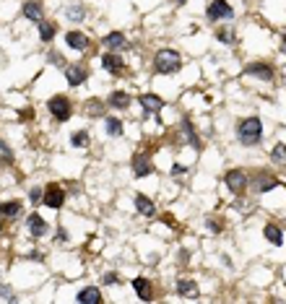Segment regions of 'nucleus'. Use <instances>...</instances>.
<instances>
[{
	"label": "nucleus",
	"mask_w": 286,
	"mask_h": 304,
	"mask_svg": "<svg viewBox=\"0 0 286 304\" xmlns=\"http://www.w3.org/2000/svg\"><path fill=\"white\" fill-rule=\"evenodd\" d=\"M237 138H239V143H245V146L260 143V138H263V122L257 117L242 120V122L237 125Z\"/></svg>",
	"instance_id": "f257e3e1"
},
{
	"label": "nucleus",
	"mask_w": 286,
	"mask_h": 304,
	"mask_svg": "<svg viewBox=\"0 0 286 304\" xmlns=\"http://www.w3.org/2000/svg\"><path fill=\"white\" fill-rule=\"evenodd\" d=\"M154 65H156V73H164V76H169V73H177L180 65H182V58L177 50H159L154 58Z\"/></svg>",
	"instance_id": "f03ea898"
},
{
	"label": "nucleus",
	"mask_w": 286,
	"mask_h": 304,
	"mask_svg": "<svg viewBox=\"0 0 286 304\" xmlns=\"http://www.w3.org/2000/svg\"><path fill=\"white\" fill-rule=\"evenodd\" d=\"M47 109H50V115H52L55 120H60V122H65V120H70L73 104H70V99H68V96L58 94V96H52V99L47 101Z\"/></svg>",
	"instance_id": "7ed1b4c3"
},
{
	"label": "nucleus",
	"mask_w": 286,
	"mask_h": 304,
	"mask_svg": "<svg viewBox=\"0 0 286 304\" xmlns=\"http://www.w3.org/2000/svg\"><path fill=\"white\" fill-rule=\"evenodd\" d=\"M206 16L211 18V21H229V18L234 16V11H232V5L226 3V0H214V3L208 5V11H206Z\"/></svg>",
	"instance_id": "20e7f679"
},
{
	"label": "nucleus",
	"mask_w": 286,
	"mask_h": 304,
	"mask_svg": "<svg viewBox=\"0 0 286 304\" xmlns=\"http://www.w3.org/2000/svg\"><path fill=\"white\" fill-rule=\"evenodd\" d=\"M224 182H226V187L232 190L234 195H239V192L247 187V174H245L242 169H232V172H226Z\"/></svg>",
	"instance_id": "39448f33"
},
{
	"label": "nucleus",
	"mask_w": 286,
	"mask_h": 304,
	"mask_svg": "<svg viewBox=\"0 0 286 304\" xmlns=\"http://www.w3.org/2000/svg\"><path fill=\"white\" fill-rule=\"evenodd\" d=\"M44 206H50V208H60L63 203H65V192H63L60 185H47V190H44V198H42Z\"/></svg>",
	"instance_id": "423d86ee"
},
{
	"label": "nucleus",
	"mask_w": 286,
	"mask_h": 304,
	"mask_svg": "<svg viewBox=\"0 0 286 304\" xmlns=\"http://www.w3.org/2000/svg\"><path fill=\"white\" fill-rule=\"evenodd\" d=\"M245 76L257 78V81H271L273 78V68L265 65V62H253V65L245 68Z\"/></svg>",
	"instance_id": "0eeeda50"
},
{
	"label": "nucleus",
	"mask_w": 286,
	"mask_h": 304,
	"mask_svg": "<svg viewBox=\"0 0 286 304\" xmlns=\"http://www.w3.org/2000/svg\"><path fill=\"white\" fill-rule=\"evenodd\" d=\"M26 226H29V234L34 237V239H39V237H44L47 234V221H44L39 213H32L29 218H26Z\"/></svg>",
	"instance_id": "6e6552de"
},
{
	"label": "nucleus",
	"mask_w": 286,
	"mask_h": 304,
	"mask_svg": "<svg viewBox=\"0 0 286 304\" xmlns=\"http://www.w3.org/2000/svg\"><path fill=\"white\" fill-rule=\"evenodd\" d=\"M65 42H68L70 50H78V52H84L89 47V36L84 31H68L65 34Z\"/></svg>",
	"instance_id": "1a4fd4ad"
},
{
	"label": "nucleus",
	"mask_w": 286,
	"mask_h": 304,
	"mask_svg": "<svg viewBox=\"0 0 286 304\" xmlns=\"http://www.w3.org/2000/svg\"><path fill=\"white\" fill-rule=\"evenodd\" d=\"M101 44L107 50H123V47H127V39L123 36V31H109L107 36H101Z\"/></svg>",
	"instance_id": "9d476101"
},
{
	"label": "nucleus",
	"mask_w": 286,
	"mask_h": 304,
	"mask_svg": "<svg viewBox=\"0 0 286 304\" xmlns=\"http://www.w3.org/2000/svg\"><path fill=\"white\" fill-rule=\"evenodd\" d=\"M138 101H141L143 112H159V109L164 107V99L156 96V94H141V96H138Z\"/></svg>",
	"instance_id": "9b49d317"
},
{
	"label": "nucleus",
	"mask_w": 286,
	"mask_h": 304,
	"mask_svg": "<svg viewBox=\"0 0 286 304\" xmlns=\"http://www.w3.org/2000/svg\"><path fill=\"white\" fill-rule=\"evenodd\" d=\"M21 13L29 18V21H34V24H39L42 21V5L36 3V0H26L24 3V8H21Z\"/></svg>",
	"instance_id": "f8f14e48"
},
{
	"label": "nucleus",
	"mask_w": 286,
	"mask_h": 304,
	"mask_svg": "<svg viewBox=\"0 0 286 304\" xmlns=\"http://www.w3.org/2000/svg\"><path fill=\"white\" fill-rule=\"evenodd\" d=\"M151 161H149V156H135L133 159V174L135 177H149L151 174Z\"/></svg>",
	"instance_id": "ddd939ff"
},
{
	"label": "nucleus",
	"mask_w": 286,
	"mask_h": 304,
	"mask_svg": "<svg viewBox=\"0 0 286 304\" xmlns=\"http://www.w3.org/2000/svg\"><path fill=\"white\" fill-rule=\"evenodd\" d=\"M65 78H68L70 86H81L86 81V70L81 68V65H68L65 68Z\"/></svg>",
	"instance_id": "4468645a"
},
{
	"label": "nucleus",
	"mask_w": 286,
	"mask_h": 304,
	"mask_svg": "<svg viewBox=\"0 0 286 304\" xmlns=\"http://www.w3.org/2000/svg\"><path fill=\"white\" fill-rule=\"evenodd\" d=\"M101 68H104L107 73H120L123 70V58H117V55H112V52L101 55Z\"/></svg>",
	"instance_id": "2eb2a0df"
},
{
	"label": "nucleus",
	"mask_w": 286,
	"mask_h": 304,
	"mask_svg": "<svg viewBox=\"0 0 286 304\" xmlns=\"http://www.w3.org/2000/svg\"><path fill=\"white\" fill-rule=\"evenodd\" d=\"M263 234H265V239L273 244V247H281L284 244V232L276 224H265V229H263Z\"/></svg>",
	"instance_id": "dca6fc26"
},
{
	"label": "nucleus",
	"mask_w": 286,
	"mask_h": 304,
	"mask_svg": "<svg viewBox=\"0 0 286 304\" xmlns=\"http://www.w3.org/2000/svg\"><path fill=\"white\" fill-rule=\"evenodd\" d=\"M24 211V206L18 200H5L3 206H0V216L3 218H13V216H18Z\"/></svg>",
	"instance_id": "f3484780"
},
{
	"label": "nucleus",
	"mask_w": 286,
	"mask_h": 304,
	"mask_svg": "<svg viewBox=\"0 0 286 304\" xmlns=\"http://www.w3.org/2000/svg\"><path fill=\"white\" fill-rule=\"evenodd\" d=\"M78 302H89V304H101V291L96 286H89L84 291H78Z\"/></svg>",
	"instance_id": "a211bd4d"
},
{
	"label": "nucleus",
	"mask_w": 286,
	"mask_h": 304,
	"mask_svg": "<svg viewBox=\"0 0 286 304\" xmlns=\"http://www.w3.org/2000/svg\"><path fill=\"white\" fill-rule=\"evenodd\" d=\"M107 104H109V107H115V109H127V107H130V96H127L125 91H115V94L109 96Z\"/></svg>",
	"instance_id": "6ab92c4d"
},
{
	"label": "nucleus",
	"mask_w": 286,
	"mask_h": 304,
	"mask_svg": "<svg viewBox=\"0 0 286 304\" xmlns=\"http://www.w3.org/2000/svg\"><path fill=\"white\" fill-rule=\"evenodd\" d=\"M133 289H135V294H138V297H141V299H146V302H149V299L154 297V291H151V283L146 281V278H135V281H133Z\"/></svg>",
	"instance_id": "aec40b11"
},
{
	"label": "nucleus",
	"mask_w": 286,
	"mask_h": 304,
	"mask_svg": "<svg viewBox=\"0 0 286 304\" xmlns=\"http://www.w3.org/2000/svg\"><path fill=\"white\" fill-rule=\"evenodd\" d=\"M135 208H138V213H143V216H154V203L146 195H135Z\"/></svg>",
	"instance_id": "412c9836"
},
{
	"label": "nucleus",
	"mask_w": 286,
	"mask_h": 304,
	"mask_svg": "<svg viewBox=\"0 0 286 304\" xmlns=\"http://www.w3.org/2000/svg\"><path fill=\"white\" fill-rule=\"evenodd\" d=\"M36 26H39V39H42V42H52V39H55V24L39 21Z\"/></svg>",
	"instance_id": "4be33fe9"
},
{
	"label": "nucleus",
	"mask_w": 286,
	"mask_h": 304,
	"mask_svg": "<svg viewBox=\"0 0 286 304\" xmlns=\"http://www.w3.org/2000/svg\"><path fill=\"white\" fill-rule=\"evenodd\" d=\"M271 161L279 164V167H284L286 164V143H276L273 151H271Z\"/></svg>",
	"instance_id": "5701e85b"
},
{
	"label": "nucleus",
	"mask_w": 286,
	"mask_h": 304,
	"mask_svg": "<svg viewBox=\"0 0 286 304\" xmlns=\"http://www.w3.org/2000/svg\"><path fill=\"white\" fill-rule=\"evenodd\" d=\"M104 127H107V135H112V138L123 135V120H117V117H107Z\"/></svg>",
	"instance_id": "b1692460"
},
{
	"label": "nucleus",
	"mask_w": 286,
	"mask_h": 304,
	"mask_svg": "<svg viewBox=\"0 0 286 304\" xmlns=\"http://www.w3.org/2000/svg\"><path fill=\"white\" fill-rule=\"evenodd\" d=\"M177 291L182 294V297H192V299H195L198 294H200V291H198V286H195L192 281H180V283H177Z\"/></svg>",
	"instance_id": "393cba45"
},
{
	"label": "nucleus",
	"mask_w": 286,
	"mask_h": 304,
	"mask_svg": "<svg viewBox=\"0 0 286 304\" xmlns=\"http://www.w3.org/2000/svg\"><path fill=\"white\" fill-rule=\"evenodd\" d=\"M70 146H76V149H86V146H89V133H86V130L73 133V138H70Z\"/></svg>",
	"instance_id": "a878e982"
},
{
	"label": "nucleus",
	"mask_w": 286,
	"mask_h": 304,
	"mask_svg": "<svg viewBox=\"0 0 286 304\" xmlns=\"http://www.w3.org/2000/svg\"><path fill=\"white\" fill-rule=\"evenodd\" d=\"M182 127L188 130V143L192 146V149H200V141H198L195 130H192V122H190V120H185V122H182Z\"/></svg>",
	"instance_id": "bb28decb"
},
{
	"label": "nucleus",
	"mask_w": 286,
	"mask_h": 304,
	"mask_svg": "<svg viewBox=\"0 0 286 304\" xmlns=\"http://www.w3.org/2000/svg\"><path fill=\"white\" fill-rule=\"evenodd\" d=\"M65 16L70 18V21H84V18H86V11H84L81 5H70L68 11H65Z\"/></svg>",
	"instance_id": "cd10ccee"
},
{
	"label": "nucleus",
	"mask_w": 286,
	"mask_h": 304,
	"mask_svg": "<svg viewBox=\"0 0 286 304\" xmlns=\"http://www.w3.org/2000/svg\"><path fill=\"white\" fill-rule=\"evenodd\" d=\"M276 185H279V180H276V177H263L260 182H257V190L265 192V190H273Z\"/></svg>",
	"instance_id": "c85d7f7f"
},
{
	"label": "nucleus",
	"mask_w": 286,
	"mask_h": 304,
	"mask_svg": "<svg viewBox=\"0 0 286 304\" xmlns=\"http://www.w3.org/2000/svg\"><path fill=\"white\" fill-rule=\"evenodd\" d=\"M216 39L224 42V44H232V42H234V31H232V29H219V31H216Z\"/></svg>",
	"instance_id": "c756f323"
},
{
	"label": "nucleus",
	"mask_w": 286,
	"mask_h": 304,
	"mask_svg": "<svg viewBox=\"0 0 286 304\" xmlns=\"http://www.w3.org/2000/svg\"><path fill=\"white\" fill-rule=\"evenodd\" d=\"M29 198H32V200H34V203H39V200H42V198H44V192H42V190H39V187H32V192H29Z\"/></svg>",
	"instance_id": "7c9ffc66"
},
{
	"label": "nucleus",
	"mask_w": 286,
	"mask_h": 304,
	"mask_svg": "<svg viewBox=\"0 0 286 304\" xmlns=\"http://www.w3.org/2000/svg\"><path fill=\"white\" fill-rule=\"evenodd\" d=\"M50 58H52V62H55V65H65V60H63V55H58V52H52V55H50Z\"/></svg>",
	"instance_id": "2f4dec72"
},
{
	"label": "nucleus",
	"mask_w": 286,
	"mask_h": 304,
	"mask_svg": "<svg viewBox=\"0 0 286 304\" xmlns=\"http://www.w3.org/2000/svg\"><path fill=\"white\" fill-rule=\"evenodd\" d=\"M104 283H117V273H107L104 275Z\"/></svg>",
	"instance_id": "473e14b6"
},
{
	"label": "nucleus",
	"mask_w": 286,
	"mask_h": 304,
	"mask_svg": "<svg viewBox=\"0 0 286 304\" xmlns=\"http://www.w3.org/2000/svg\"><path fill=\"white\" fill-rule=\"evenodd\" d=\"M182 172H185V167H182V164H174V167H172V174H182Z\"/></svg>",
	"instance_id": "72a5a7b5"
},
{
	"label": "nucleus",
	"mask_w": 286,
	"mask_h": 304,
	"mask_svg": "<svg viewBox=\"0 0 286 304\" xmlns=\"http://www.w3.org/2000/svg\"><path fill=\"white\" fill-rule=\"evenodd\" d=\"M208 229H211V232H221V226L216 224V221H208Z\"/></svg>",
	"instance_id": "f704fd0d"
},
{
	"label": "nucleus",
	"mask_w": 286,
	"mask_h": 304,
	"mask_svg": "<svg viewBox=\"0 0 286 304\" xmlns=\"http://www.w3.org/2000/svg\"><path fill=\"white\" fill-rule=\"evenodd\" d=\"M0 294H3V297H8V299L13 297V294H11V289H8V286H0Z\"/></svg>",
	"instance_id": "c9c22d12"
},
{
	"label": "nucleus",
	"mask_w": 286,
	"mask_h": 304,
	"mask_svg": "<svg viewBox=\"0 0 286 304\" xmlns=\"http://www.w3.org/2000/svg\"><path fill=\"white\" fill-rule=\"evenodd\" d=\"M89 112H91V115H99V112H101V107H99V104H91V107H89Z\"/></svg>",
	"instance_id": "e433bc0d"
},
{
	"label": "nucleus",
	"mask_w": 286,
	"mask_h": 304,
	"mask_svg": "<svg viewBox=\"0 0 286 304\" xmlns=\"http://www.w3.org/2000/svg\"><path fill=\"white\" fill-rule=\"evenodd\" d=\"M174 3H177V5H182V3H185V0H174Z\"/></svg>",
	"instance_id": "4c0bfd02"
}]
</instances>
